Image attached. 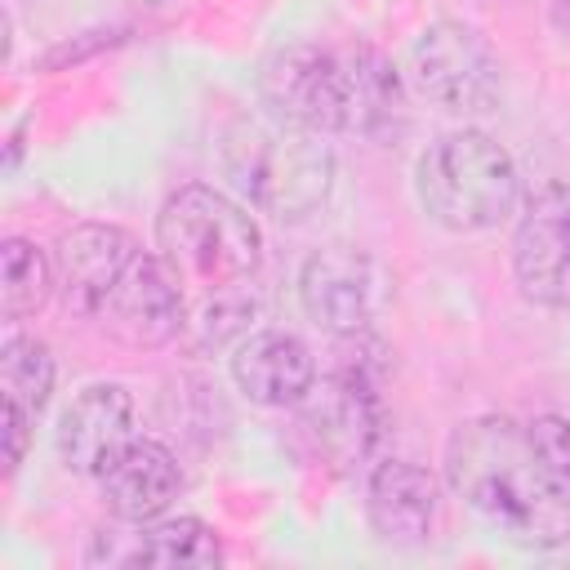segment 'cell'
I'll list each match as a JSON object with an SVG mask.
<instances>
[{
	"label": "cell",
	"mask_w": 570,
	"mask_h": 570,
	"mask_svg": "<svg viewBox=\"0 0 570 570\" xmlns=\"http://www.w3.org/2000/svg\"><path fill=\"white\" fill-rule=\"evenodd\" d=\"M365 512H370V525H374V534L383 543L419 548L436 530L441 485H436V476L428 468H419L410 459H383L374 468V476H370Z\"/></svg>",
	"instance_id": "cell-13"
},
{
	"label": "cell",
	"mask_w": 570,
	"mask_h": 570,
	"mask_svg": "<svg viewBox=\"0 0 570 570\" xmlns=\"http://www.w3.org/2000/svg\"><path fill=\"white\" fill-rule=\"evenodd\" d=\"M450 490L508 543H570V485L539 459L530 432L503 414L468 419L445 445Z\"/></svg>",
	"instance_id": "cell-1"
},
{
	"label": "cell",
	"mask_w": 570,
	"mask_h": 570,
	"mask_svg": "<svg viewBox=\"0 0 570 570\" xmlns=\"http://www.w3.org/2000/svg\"><path fill=\"white\" fill-rule=\"evenodd\" d=\"M58 276H53V258L27 240V236H9L0 245V316L4 321H27L36 316L49 294H53Z\"/></svg>",
	"instance_id": "cell-17"
},
{
	"label": "cell",
	"mask_w": 570,
	"mask_h": 570,
	"mask_svg": "<svg viewBox=\"0 0 570 570\" xmlns=\"http://www.w3.org/2000/svg\"><path fill=\"white\" fill-rule=\"evenodd\" d=\"M98 321L129 347H165L187 325V289L160 254L138 249Z\"/></svg>",
	"instance_id": "cell-10"
},
{
	"label": "cell",
	"mask_w": 570,
	"mask_h": 570,
	"mask_svg": "<svg viewBox=\"0 0 570 570\" xmlns=\"http://www.w3.org/2000/svg\"><path fill=\"white\" fill-rule=\"evenodd\" d=\"M58 459L80 472L98 476L129 441H134V396L120 383H89L58 419Z\"/></svg>",
	"instance_id": "cell-12"
},
{
	"label": "cell",
	"mask_w": 570,
	"mask_h": 570,
	"mask_svg": "<svg viewBox=\"0 0 570 570\" xmlns=\"http://www.w3.org/2000/svg\"><path fill=\"white\" fill-rule=\"evenodd\" d=\"M258 303L249 298V289H223V294H205V298H187V325L178 338H187L191 352H209L223 347L232 334H240L254 321Z\"/></svg>",
	"instance_id": "cell-19"
},
{
	"label": "cell",
	"mask_w": 570,
	"mask_h": 570,
	"mask_svg": "<svg viewBox=\"0 0 570 570\" xmlns=\"http://www.w3.org/2000/svg\"><path fill=\"white\" fill-rule=\"evenodd\" d=\"M530 445L539 450V459L570 485V419L566 414H539L525 423Z\"/></svg>",
	"instance_id": "cell-20"
},
{
	"label": "cell",
	"mask_w": 570,
	"mask_h": 570,
	"mask_svg": "<svg viewBox=\"0 0 570 570\" xmlns=\"http://www.w3.org/2000/svg\"><path fill=\"white\" fill-rule=\"evenodd\" d=\"M232 379L254 405L285 410V405H303V396L312 392L316 361L303 338H294L285 330H258V334L240 338V347L232 356Z\"/></svg>",
	"instance_id": "cell-15"
},
{
	"label": "cell",
	"mask_w": 570,
	"mask_h": 570,
	"mask_svg": "<svg viewBox=\"0 0 570 570\" xmlns=\"http://www.w3.org/2000/svg\"><path fill=\"white\" fill-rule=\"evenodd\" d=\"M325 134L267 120H236L223 138V174L263 214L298 223L325 205L334 187V151Z\"/></svg>",
	"instance_id": "cell-4"
},
{
	"label": "cell",
	"mask_w": 570,
	"mask_h": 570,
	"mask_svg": "<svg viewBox=\"0 0 570 570\" xmlns=\"http://www.w3.org/2000/svg\"><path fill=\"white\" fill-rule=\"evenodd\" d=\"M125 561L129 566H165V570H209L223 561V548H218L214 525H205L200 517H165V521L142 525V534L134 539Z\"/></svg>",
	"instance_id": "cell-16"
},
{
	"label": "cell",
	"mask_w": 570,
	"mask_h": 570,
	"mask_svg": "<svg viewBox=\"0 0 570 570\" xmlns=\"http://www.w3.org/2000/svg\"><path fill=\"white\" fill-rule=\"evenodd\" d=\"M552 27L570 40V0H552Z\"/></svg>",
	"instance_id": "cell-22"
},
{
	"label": "cell",
	"mask_w": 570,
	"mask_h": 570,
	"mask_svg": "<svg viewBox=\"0 0 570 570\" xmlns=\"http://www.w3.org/2000/svg\"><path fill=\"white\" fill-rule=\"evenodd\" d=\"M0 387H4V401H18L31 414L45 410L53 392V356L36 334H13L0 347Z\"/></svg>",
	"instance_id": "cell-18"
},
{
	"label": "cell",
	"mask_w": 570,
	"mask_h": 570,
	"mask_svg": "<svg viewBox=\"0 0 570 570\" xmlns=\"http://www.w3.org/2000/svg\"><path fill=\"white\" fill-rule=\"evenodd\" d=\"M303 419L316 436V445L338 463V468H356L365 463L387 428L383 401L374 379L361 365H343L334 370L321 387L312 383V392L303 396Z\"/></svg>",
	"instance_id": "cell-8"
},
{
	"label": "cell",
	"mask_w": 570,
	"mask_h": 570,
	"mask_svg": "<svg viewBox=\"0 0 570 570\" xmlns=\"http://www.w3.org/2000/svg\"><path fill=\"white\" fill-rule=\"evenodd\" d=\"M156 254L169 263L187 298H205L249 285L263 258V232L232 196L191 183L160 205Z\"/></svg>",
	"instance_id": "cell-3"
},
{
	"label": "cell",
	"mask_w": 570,
	"mask_h": 570,
	"mask_svg": "<svg viewBox=\"0 0 570 570\" xmlns=\"http://www.w3.org/2000/svg\"><path fill=\"white\" fill-rule=\"evenodd\" d=\"M512 276L539 307H570V183L530 196L512 236Z\"/></svg>",
	"instance_id": "cell-9"
},
{
	"label": "cell",
	"mask_w": 570,
	"mask_h": 570,
	"mask_svg": "<svg viewBox=\"0 0 570 570\" xmlns=\"http://www.w3.org/2000/svg\"><path fill=\"white\" fill-rule=\"evenodd\" d=\"M98 490L111 517L147 525L156 521L183 490V468L178 459L151 441V436H134L102 472H98Z\"/></svg>",
	"instance_id": "cell-14"
},
{
	"label": "cell",
	"mask_w": 570,
	"mask_h": 570,
	"mask_svg": "<svg viewBox=\"0 0 570 570\" xmlns=\"http://www.w3.org/2000/svg\"><path fill=\"white\" fill-rule=\"evenodd\" d=\"M31 410H22L18 401H4V472H13L22 463L27 436H31Z\"/></svg>",
	"instance_id": "cell-21"
},
{
	"label": "cell",
	"mask_w": 570,
	"mask_h": 570,
	"mask_svg": "<svg viewBox=\"0 0 570 570\" xmlns=\"http://www.w3.org/2000/svg\"><path fill=\"white\" fill-rule=\"evenodd\" d=\"M298 298H303V312L312 325H321L334 338H356L387 307L392 276L379 258L347 249V245H330L303 263Z\"/></svg>",
	"instance_id": "cell-7"
},
{
	"label": "cell",
	"mask_w": 570,
	"mask_h": 570,
	"mask_svg": "<svg viewBox=\"0 0 570 570\" xmlns=\"http://www.w3.org/2000/svg\"><path fill=\"white\" fill-rule=\"evenodd\" d=\"M138 258V245L125 227L111 223H76L71 232L58 236L53 249V276L58 294L76 316L98 321L111 289L120 285L125 267Z\"/></svg>",
	"instance_id": "cell-11"
},
{
	"label": "cell",
	"mask_w": 570,
	"mask_h": 570,
	"mask_svg": "<svg viewBox=\"0 0 570 570\" xmlns=\"http://www.w3.org/2000/svg\"><path fill=\"white\" fill-rule=\"evenodd\" d=\"M405 76L414 94L450 116H481L503 98V62L490 40L454 18L423 27L410 49Z\"/></svg>",
	"instance_id": "cell-6"
},
{
	"label": "cell",
	"mask_w": 570,
	"mask_h": 570,
	"mask_svg": "<svg viewBox=\"0 0 570 570\" xmlns=\"http://www.w3.org/2000/svg\"><path fill=\"white\" fill-rule=\"evenodd\" d=\"M414 191L445 232H490L512 218L521 178L512 156L481 129H450L419 151Z\"/></svg>",
	"instance_id": "cell-5"
},
{
	"label": "cell",
	"mask_w": 570,
	"mask_h": 570,
	"mask_svg": "<svg viewBox=\"0 0 570 570\" xmlns=\"http://www.w3.org/2000/svg\"><path fill=\"white\" fill-rule=\"evenodd\" d=\"M263 111L312 134H379L401 111V76L374 45H281L258 71Z\"/></svg>",
	"instance_id": "cell-2"
}]
</instances>
